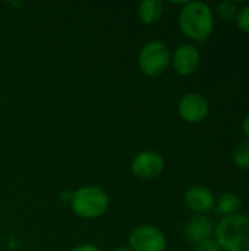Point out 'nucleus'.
<instances>
[{
    "label": "nucleus",
    "mask_w": 249,
    "mask_h": 251,
    "mask_svg": "<svg viewBox=\"0 0 249 251\" xmlns=\"http://www.w3.org/2000/svg\"><path fill=\"white\" fill-rule=\"evenodd\" d=\"M163 10H164L163 1H160V0H144L138 4L136 13H138V18L142 24L153 25L161 18Z\"/></svg>",
    "instance_id": "obj_11"
},
{
    "label": "nucleus",
    "mask_w": 249,
    "mask_h": 251,
    "mask_svg": "<svg viewBox=\"0 0 249 251\" xmlns=\"http://www.w3.org/2000/svg\"><path fill=\"white\" fill-rule=\"evenodd\" d=\"M110 204L107 193L95 185H85L78 188L70 197V207L73 213L82 219L101 218Z\"/></svg>",
    "instance_id": "obj_3"
},
{
    "label": "nucleus",
    "mask_w": 249,
    "mask_h": 251,
    "mask_svg": "<svg viewBox=\"0 0 249 251\" xmlns=\"http://www.w3.org/2000/svg\"><path fill=\"white\" fill-rule=\"evenodd\" d=\"M181 31L194 41H205L214 29V13L204 1L185 3L179 18Z\"/></svg>",
    "instance_id": "obj_1"
},
{
    "label": "nucleus",
    "mask_w": 249,
    "mask_h": 251,
    "mask_svg": "<svg viewBox=\"0 0 249 251\" xmlns=\"http://www.w3.org/2000/svg\"><path fill=\"white\" fill-rule=\"evenodd\" d=\"M242 129H244V134H245L247 140L249 141V113L247 115V118L244 119V124H242Z\"/></svg>",
    "instance_id": "obj_18"
},
{
    "label": "nucleus",
    "mask_w": 249,
    "mask_h": 251,
    "mask_svg": "<svg viewBox=\"0 0 249 251\" xmlns=\"http://www.w3.org/2000/svg\"><path fill=\"white\" fill-rule=\"evenodd\" d=\"M172 65L179 75L189 76L197 72L201 63V54L192 44H182L172 56Z\"/></svg>",
    "instance_id": "obj_8"
},
{
    "label": "nucleus",
    "mask_w": 249,
    "mask_h": 251,
    "mask_svg": "<svg viewBox=\"0 0 249 251\" xmlns=\"http://www.w3.org/2000/svg\"><path fill=\"white\" fill-rule=\"evenodd\" d=\"M214 229L216 226L211 218H208L207 215H197L188 221L185 226V235L189 243L197 246L200 243L211 240L214 235Z\"/></svg>",
    "instance_id": "obj_9"
},
{
    "label": "nucleus",
    "mask_w": 249,
    "mask_h": 251,
    "mask_svg": "<svg viewBox=\"0 0 249 251\" xmlns=\"http://www.w3.org/2000/svg\"><path fill=\"white\" fill-rule=\"evenodd\" d=\"M239 207H241V199L233 193H226L219 199L217 209L222 215H226V216L236 215Z\"/></svg>",
    "instance_id": "obj_12"
},
{
    "label": "nucleus",
    "mask_w": 249,
    "mask_h": 251,
    "mask_svg": "<svg viewBox=\"0 0 249 251\" xmlns=\"http://www.w3.org/2000/svg\"><path fill=\"white\" fill-rule=\"evenodd\" d=\"M194 251H222V249H220V246L217 244V241L211 238V240H207V241H204V243L197 244Z\"/></svg>",
    "instance_id": "obj_16"
},
{
    "label": "nucleus",
    "mask_w": 249,
    "mask_h": 251,
    "mask_svg": "<svg viewBox=\"0 0 249 251\" xmlns=\"http://www.w3.org/2000/svg\"><path fill=\"white\" fill-rule=\"evenodd\" d=\"M185 203L195 213L205 215L207 212H210L214 207L216 199L208 188L201 187V185H195V187H191L185 193Z\"/></svg>",
    "instance_id": "obj_10"
},
{
    "label": "nucleus",
    "mask_w": 249,
    "mask_h": 251,
    "mask_svg": "<svg viewBox=\"0 0 249 251\" xmlns=\"http://www.w3.org/2000/svg\"><path fill=\"white\" fill-rule=\"evenodd\" d=\"M232 159L235 165L241 169H248L249 168V141H241L232 154Z\"/></svg>",
    "instance_id": "obj_13"
},
{
    "label": "nucleus",
    "mask_w": 249,
    "mask_h": 251,
    "mask_svg": "<svg viewBox=\"0 0 249 251\" xmlns=\"http://www.w3.org/2000/svg\"><path fill=\"white\" fill-rule=\"evenodd\" d=\"M131 171L139 179H154L164 171V159L154 150H144L134 157Z\"/></svg>",
    "instance_id": "obj_6"
},
{
    "label": "nucleus",
    "mask_w": 249,
    "mask_h": 251,
    "mask_svg": "<svg viewBox=\"0 0 249 251\" xmlns=\"http://www.w3.org/2000/svg\"><path fill=\"white\" fill-rule=\"evenodd\" d=\"M170 60L172 56L169 47L160 40H153L139 50L138 68L147 76H158L167 69Z\"/></svg>",
    "instance_id": "obj_4"
},
{
    "label": "nucleus",
    "mask_w": 249,
    "mask_h": 251,
    "mask_svg": "<svg viewBox=\"0 0 249 251\" xmlns=\"http://www.w3.org/2000/svg\"><path fill=\"white\" fill-rule=\"evenodd\" d=\"M238 12H239V9H238L236 3H233V1H222L217 4V13L220 15V18H223L226 21L236 18Z\"/></svg>",
    "instance_id": "obj_14"
},
{
    "label": "nucleus",
    "mask_w": 249,
    "mask_h": 251,
    "mask_svg": "<svg viewBox=\"0 0 249 251\" xmlns=\"http://www.w3.org/2000/svg\"><path fill=\"white\" fill-rule=\"evenodd\" d=\"M178 110L183 121L189 124H198L208 115V101L200 93H188L181 99Z\"/></svg>",
    "instance_id": "obj_7"
},
{
    "label": "nucleus",
    "mask_w": 249,
    "mask_h": 251,
    "mask_svg": "<svg viewBox=\"0 0 249 251\" xmlns=\"http://www.w3.org/2000/svg\"><path fill=\"white\" fill-rule=\"evenodd\" d=\"M236 24H238V26H239L242 31H245V32H248L249 34V4L244 6V7L238 12Z\"/></svg>",
    "instance_id": "obj_15"
},
{
    "label": "nucleus",
    "mask_w": 249,
    "mask_h": 251,
    "mask_svg": "<svg viewBox=\"0 0 249 251\" xmlns=\"http://www.w3.org/2000/svg\"><path fill=\"white\" fill-rule=\"evenodd\" d=\"M70 251H101L98 247L92 246V244H79L76 247H73Z\"/></svg>",
    "instance_id": "obj_17"
},
{
    "label": "nucleus",
    "mask_w": 249,
    "mask_h": 251,
    "mask_svg": "<svg viewBox=\"0 0 249 251\" xmlns=\"http://www.w3.org/2000/svg\"><path fill=\"white\" fill-rule=\"evenodd\" d=\"M128 247L132 251H164L167 247V240L158 228L139 225L132 229Z\"/></svg>",
    "instance_id": "obj_5"
},
{
    "label": "nucleus",
    "mask_w": 249,
    "mask_h": 251,
    "mask_svg": "<svg viewBox=\"0 0 249 251\" xmlns=\"http://www.w3.org/2000/svg\"><path fill=\"white\" fill-rule=\"evenodd\" d=\"M214 237L222 250L249 251V218L238 213L223 218L214 229Z\"/></svg>",
    "instance_id": "obj_2"
},
{
    "label": "nucleus",
    "mask_w": 249,
    "mask_h": 251,
    "mask_svg": "<svg viewBox=\"0 0 249 251\" xmlns=\"http://www.w3.org/2000/svg\"><path fill=\"white\" fill-rule=\"evenodd\" d=\"M113 251H132L129 247H119V249H114Z\"/></svg>",
    "instance_id": "obj_19"
}]
</instances>
